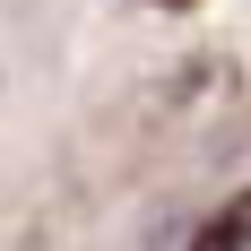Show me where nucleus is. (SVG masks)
<instances>
[{"mask_svg":"<svg viewBox=\"0 0 251 251\" xmlns=\"http://www.w3.org/2000/svg\"><path fill=\"white\" fill-rule=\"evenodd\" d=\"M191 251H251V191H234V200L191 234Z\"/></svg>","mask_w":251,"mask_h":251,"instance_id":"1","label":"nucleus"}]
</instances>
